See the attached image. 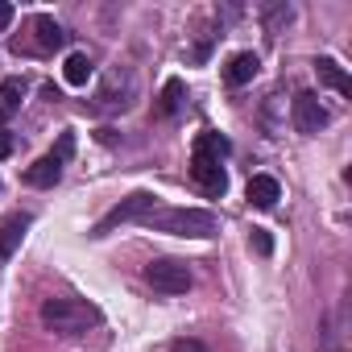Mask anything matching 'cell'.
<instances>
[{"label": "cell", "mask_w": 352, "mask_h": 352, "mask_svg": "<svg viewBox=\"0 0 352 352\" xmlns=\"http://www.w3.org/2000/svg\"><path fill=\"white\" fill-rule=\"evenodd\" d=\"M21 96H25V83L21 79H5V83H0V124H5L21 108Z\"/></svg>", "instance_id": "5bb4252c"}, {"label": "cell", "mask_w": 352, "mask_h": 352, "mask_svg": "<svg viewBox=\"0 0 352 352\" xmlns=\"http://www.w3.org/2000/svg\"><path fill=\"white\" fill-rule=\"evenodd\" d=\"M278 199H282L278 179H270V174H253V179H249V204L253 208H274Z\"/></svg>", "instance_id": "4fadbf2b"}, {"label": "cell", "mask_w": 352, "mask_h": 352, "mask_svg": "<svg viewBox=\"0 0 352 352\" xmlns=\"http://www.w3.org/2000/svg\"><path fill=\"white\" fill-rule=\"evenodd\" d=\"M323 124H327V108L319 104V96H315V91H298V96H294V129L311 137V133H319Z\"/></svg>", "instance_id": "8992f818"}, {"label": "cell", "mask_w": 352, "mask_h": 352, "mask_svg": "<svg viewBox=\"0 0 352 352\" xmlns=\"http://www.w3.org/2000/svg\"><path fill=\"white\" fill-rule=\"evenodd\" d=\"M257 71H261V58H257L253 50H241V54L228 58V67H224V83H228V87H245Z\"/></svg>", "instance_id": "ba28073f"}, {"label": "cell", "mask_w": 352, "mask_h": 352, "mask_svg": "<svg viewBox=\"0 0 352 352\" xmlns=\"http://www.w3.org/2000/svg\"><path fill=\"white\" fill-rule=\"evenodd\" d=\"M153 199H157V195H149V191H133L129 199H120V204H116V208H112V212H108V216L96 224V236H108L116 224H129V220H145V212H153V208H157Z\"/></svg>", "instance_id": "277c9868"}, {"label": "cell", "mask_w": 352, "mask_h": 352, "mask_svg": "<svg viewBox=\"0 0 352 352\" xmlns=\"http://www.w3.org/2000/svg\"><path fill=\"white\" fill-rule=\"evenodd\" d=\"M91 71H96V67H91V58H87V54H71V58H67V67H63V79H67L71 87H87Z\"/></svg>", "instance_id": "9a60e30c"}, {"label": "cell", "mask_w": 352, "mask_h": 352, "mask_svg": "<svg viewBox=\"0 0 352 352\" xmlns=\"http://www.w3.org/2000/svg\"><path fill=\"white\" fill-rule=\"evenodd\" d=\"M71 153H75V133H63V137H58V149H54V157L67 166V157H71Z\"/></svg>", "instance_id": "ac0fdd59"}, {"label": "cell", "mask_w": 352, "mask_h": 352, "mask_svg": "<svg viewBox=\"0 0 352 352\" xmlns=\"http://www.w3.org/2000/svg\"><path fill=\"white\" fill-rule=\"evenodd\" d=\"M30 216H13V220H5L0 224V265H5L17 249H21V241H25V232H30Z\"/></svg>", "instance_id": "9c48e42d"}, {"label": "cell", "mask_w": 352, "mask_h": 352, "mask_svg": "<svg viewBox=\"0 0 352 352\" xmlns=\"http://www.w3.org/2000/svg\"><path fill=\"white\" fill-rule=\"evenodd\" d=\"M63 46H67L63 25H58L54 17H34V46H30V50H38V54H54V50H63Z\"/></svg>", "instance_id": "52a82bcc"}, {"label": "cell", "mask_w": 352, "mask_h": 352, "mask_svg": "<svg viewBox=\"0 0 352 352\" xmlns=\"http://www.w3.org/2000/svg\"><path fill=\"white\" fill-rule=\"evenodd\" d=\"M13 17H17V9L9 5V0H0V34H5V30L13 25Z\"/></svg>", "instance_id": "ffe728a7"}, {"label": "cell", "mask_w": 352, "mask_h": 352, "mask_svg": "<svg viewBox=\"0 0 352 352\" xmlns=\"http://www.w3.org/2000/svg\"><path fill=\"white\" fill-rule=\"evenodd\" d=\"M191 183H195L204 195H224L228 174H224V166H220L216 157H199V153H191Z\"/></svg>", "instance_id": "5b68a950"}, {"label": "cell", "mask_w": 352, "mask_h": 352, "mask_svg": "<svg viewBox=\"0 0 352 352\" xmlns=\"http://www.w3.org/2000/svg\"><path fill=\"white\" fill-rule=\"evenodd\" d=\"M42 323L58 336H79L100 323V311L83 298H46L42 302Z\"/></svg>", "instance_id": "7a4b0ae2"}, {"label": "cell", "mask_w": 352, "mask_h": 352, "mask_svg": "<svg viewBox=\"0 0 352 352\" xmlns=\"http://www.w3.org/2000/svg\"><path fill=\"white\" fill-rule=\"evenodd\" d=\"M228 149H232V145H228V137H220V133H199V137H195V153H199V157H216V162H224Z\"/></svg>", "instance_id": "2e32d148"}, {"label": "cell", "mask_w": 352, "mask_h": 352, "mask_svg": "<svg viewBox=\"0 0 352 352\" xmlns=\"http://www.w3.org/2000/svg\"><path fill=\"white\" fill-rule=\"evenodd\" d=\"M13 145H17V141H13V133H9V129H0V157H9V153H13Z\"/></svg>", "instance_id": "44dd1931"}, {"label": "cell", "mask_w": 352, "mask_h": 352, "mask_svg": "<svg viewBox=\"0 0 352 352\" xmlns=\"http://www.w3.org/2000/svg\"><path fill=\"white\" fill-rule=\"evenodd\" d=\"M183 104H187V83L183 79H166L162 83V96H157V116H179L183 112Z\"/></svg>", "instance_id": "8fae6325"}, {"label": "cell", "mask_w": 352, "mask_h": 352, "mask_svg": "<svg viewBox=\"0 0 352 352\" xmlns=\"http://www.w3.org/2000/svg\"><path fill=\"white\" fill-rule=\"evenodd\" d=\"M170 352H212L208 344H199V340H174L170 344Z\"/></svg>", "instance_id": "d6986e66"}, {"label": "cell", "mask_w": 352, "mask_h": 352, "mask_svg": "<svg viewBox=\"0 0 352 352\" xmlns=\"http://www.w3.org/2000/svg\"><path fill=\"white\" fill-rule=\"evenodd\" d=\"M315 71H319V83H323V87H331V91H336V96H344V100L352 96V79H348V71H344L336 58H319V63H315Z\"/></svg>", "instance_id": "30bf717a"}, {"label": "cell", "mask_w": 352, "mask_h": 352, "mask_svg": "<svg viewBox=\"0 0 352 352\" xmlns=\"http://www.w3.org/2000/svg\"><path fill=\"white\" fill-rule=\"evenodd\" d=\"M141 224H149L157 232H174V236H199V241L216 236V228H220V220L199 208H153V212H145Z\"/></svg>", "instance_id": "6da1fadb"}, {"label": "cell", "mask_w": 352, "mask_h": 352, "mask_svg": "<svg viewBox=\"0 0 352 352\" xmlns=\"http://www.w3.org/2000/svg\"><path fill=\"white\" fill-rule=\"evenodd\" d=\"M58 179H63V162H58L54 153L38 157V162L25 170V183H30V187H54Z\"/></svg>", "instance_id": "7c38bea8"}, {"label": "cell", "mask_w": 352, "mask_h": 352, "mask_svg": "<svg viewBox=\"0 0 352 352\" xmlns=\"http://www.w3.org/2000/svg\"><path fill=\"white\" fill-rule=\"evenodd\" d=\"M249 245H253L257 257H270V253H274V236H270V228H253V232H249Z\"/></svg>", "instance_id": "e0dca14e"}, {"label": "cell", "mask_w": 352, "mask_h": 352, "mask_svg": "<svg viewBox=\"0 0 352 352\" xmlns=\"http://www.w3.org/2000/svg\"><path fill=\"white\" fill-rule=\"evenodd\" d=\"M145 282L157 294H187L191 290V270L183 261H174V257H157V261L145 265Z\"/></svg>", "instance_id": "3957f363"}]
</instances>
